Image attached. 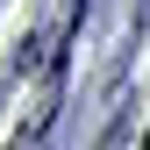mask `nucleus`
I'll return each instance as SVG.
<instances>
[{"label": "nucleus", "instance_id": "obj_1", "mask_svg": "<svg viewBox=\"0 0 150 150\" xmlns=\"http://www.w3.org/2000/svg\"><path fill=\"white\" fill-rule=\"evenodd\" d=\"M143 150H150V143H143Z\"/></svg>", "mask_w": 150, "mask_h": 150}]
</instances>
